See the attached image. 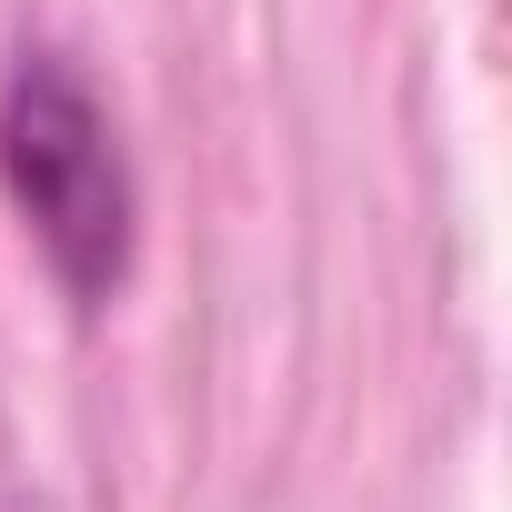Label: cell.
I'll return each instance as SVG.
<instances>
[{
  "mask_svg": "<svg viewBox=\"0 0 512 512\" xmlns=\"http://www.w3.org/2000/svg\"><path fill=\"white\" fill-rule=\"evenodd\" d=\"M0 191H11L31 251L51 262V282L71 292V312H101L131 282L141 181H131L111 101L51 41H31L0 81Z\"/></svg>",
  "mask_w": 512,
  "mask_h": 512,
  "instance_id": "1",
  "label": "cell"
}]
</instances>
